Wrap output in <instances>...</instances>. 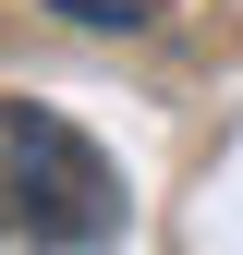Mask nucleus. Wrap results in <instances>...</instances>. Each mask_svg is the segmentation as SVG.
I'll list each match as a JSON object with an SVG mask.
<instances>
[{"label":"nucleus","mask_w":243,"mask_h":255,"mask_svg":"<svg viewBox=\"0 0 243 255\" xmlns=\"http://www.w3.org/2000/svg\"><path fill=\"white\" fill-rule=\"evenodd\" d=\"M122 219H134V182L73 110L0 98V243L12 255H98V243H122Z\"/></svg>","instance_id":"obj_1"},{"label":"nucleus","mask_w":243,"mask_h":255,"mask_svg":"<svg viewBox=\"0 0 243 255\" xmlns=\"http://www.w3.org/2000/svg\"><path fill=\"white\" fill-rule=\"evenodd\" d=\"M49 12H73V24H98V37H146V24H158L170 0H49Z\"/></svg>","instance_id":"obj_2"}]
</instances>
